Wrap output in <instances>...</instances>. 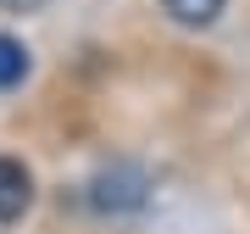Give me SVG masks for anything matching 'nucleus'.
Wrapping results in <instances>:
<instances>
[{
    "label": "nucleus",
    "instance_id": "nucleus-1",
    "mask_svg": "<svg viewBox=\"0 0 250 234\" xmlns=\"http://www.w3.org/2000/svg\"><path fill=\"white\" fill-rule=\"evenodd\" d=\"M145 189H150L145 167L117 162V167H106V173H95L89 207H95V212H139V207H145Z\"/></svg>",
    "mask_w": 250,
    "mask_h": 234
},
{
    "label": "nucleus",
    "instance_id": "nucleus-2",
    "mask_svg": "<svg viewBox=\"0 0 250 234\" xmlns=\"http://www.w3.org/2000/svg\"><path fill=\"white\" fill-rule=\"evenodd\" d=\"M34 207V173L17 156H0V223H17Z\"/></svg>",
    "mask_w": 250,
    "mask_h": 234
},
{
    "label": "nucleus",
    "instance_id": "nucleus-3",
    "mask_svg": "<svg viewBox=\"0 0 250 234\" xmlns=\"http://www.w3.org/2000/svg\"><path fill=\"white\" fill-rule=\"evenodd\" d=\"M161 6H167V17L178 28H211L217 17H223L228 0H161Z\"/></svg>",
    "mask_w": 250,
    "mask_h": 234
},
{
    "label": "nucleus",
    "instance_id": "nucleus-4",
    "mask_svg": "<svg viewBox=\"0 0 250 234\" xmlns=\"http://www.w3.org/2000/svg\"><path fill=\"white\" fill-rule=\"evenodd\" d=\"M28 45L22 39H11V34H0V90H17V84L28 78Z\"/></svg>",
    "mask_w": 250,
    "mask_h": 234
},
{
    "label": "nucleus",
    "instance_id": "nucleus-5",
    "mask_svg": "<svg viewBox=\"0 0 250 234\" xmlns=\"http://www.w3.org/2000/svg\"><path fill=\"white\" fill-rule=\"evenodd\" d=\"M0 6H11V11H34V6H45V0H0Z\"/></svg>",
    "mask_w": 250,
    "mask_h": 234
}]
</instances>
